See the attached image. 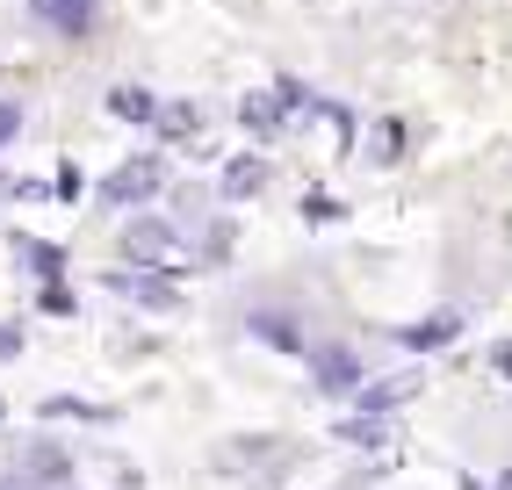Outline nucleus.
<instances>
[{"instance_id":"obj_11","label":"nucleus","mask_w":512,"mask_h":490,"mask_svg":"<svg viewBox=\"0 0 512 490\" xmlns=\"http://www.w3.org/2000/svg\"><path fill=\"white\" fill-rule=\"evenodd\" d=\"M246 332H253L260 346H275L282 361H303V354H311V332H303L282 303H260V310H246Z\"/></svg>"},{"instance_id":"obj_15","label":"nucleus","mask_w":512,"mask_h":490,"mask_svg":"<svg viewBox=\"0 0 512 490\" xmlns=\"http://www.w3.org/2000/svg\"><path fill=\"white\" fill-rule=\"evenodd\" d=\"M8 253H15V267L29 274V282H51V274H65V245H58V238H37V231H8Z\"/></svg>"},{"instance_id":"obj_10","label":"nucleus","mask_w":512,"mask_h":490,"mask_svg":"<svg viewBox=\"0 0 512 490\" xmlns=\"http://www.w3.org/2000/svg\"><path fill=\"white\" fill-rule=\"evenodd\" d=\"M15 469H22L29 483H44V490H65L80 462H73V454H65V447L51 440V426H44V433H29V440L15 447Z\"/></svg>"},{"instance_id":"obj_31","label":"nucleus","mask_w":512,"mask_h":490,"mask_svg":"<svg viewBox=\"0 0 512 490\" xmlns=\"http://www.w3.org/2000/svg\"><path fill=\"white\" fill-rule=\"evenodd\" d=\"M65 490H80V483H65Z\"/></svg>"},{"instance_id":"obj_20","label":"nucleus","mask_w":512,"mask_h":490,"mask_svg":"<svg viewBox=\"0 0 512 490\" xmlns=\"http://www.w3.org/2000/svg\"><path fill=\"white\" fill-rule=\"evenodd\" d=\"M275 94H282L289 116H311V101H318V87L303 80V73H275Z\"/></svg>"},{"instance_id":"obj_27","label":"nucleus","mask_w":512,"mask_h":490,"mask_svg":"<svg viewBox=\"0 0 512 490\" xmlns=\"http://www.w3.org/2000/svg\"><path fill=\"white\" fill-rule=\"evenodd\" d=\"M0 202H15V173L8 166H0Z\"/></svg>"},{"instance_id":"obj_26","label":"nucleus","mask_w":512,"mask_h":490,"mask_svg":"<svg viewBox=\"0 0 512 490\" xmlns=\"http://www.w3.org/2000/svg\"><path fill=\"white\" fill-rule=\"evenodd\" d=\"M0 490H44V483H29L22 469H8V476H0Z\"/></svg>"},{"instance_id":"obj_25","label":"nucleus","mask_w":512,"mask_h":490,"mask_svg":"<svg viewBox=\"0 0 512 490\" xmlns=\"http://www.w3.org/2000/svg\"><path fill=\"white\" fill-rule=\"evenodd\" d=\"M491 375H498V382H512V339H498V346H491Z\"/></svg>"},{"instance_id":"obj_3","label":"nucleus","mask_w":512,"mask_h":490,"mask_svg":"<svg viewBox=\"0 0 512 490\" xmlns=\"http://www.w3.org/2000/svg\"><path fill=\"white\" fill-rule=\"evenodd\" d=\"M101 289L123 296L130 310H152V318H174L181 310V274H159V267H101Z\"/></svg>"},{"instance_id":"obj_9","label":"nucleus","mask_w":512,"mask_h":490,"mask_svg":"<svg viewBox=\"0 0 512 490\" xmlns=\"http://www.w3.org/2000/svg\"><path fill=\"white\" fill-rule=\"evenodd\" d=\"M22 8H29L37 29H51V37H65V44H87L101 29V0H22Z\"/></svg>"},{"instance_id":"obj_23","label":"nucleus","mask_w":512,"mask_h":490,"mask_svg":"<svg viewBox=\"0 0 512 490\" xmlns=\"http://www.w3.org/2000/svg\"><path fill=\"white\" fill-rule=\"evenodd\" d=\"M339 217H347L339 195H303V224H339Z\"/></svg>"},{"instance_id":"obj_14","label":"nucleus","mask_w":512,"mask_h":490,"mask_svg":"<svg viewBox=\"0 0 512 490\" xmlns=\"http://www.w3.org/2000/svg\"><path fill=\"white\" fill-rule=\"evenodd\" d=\"M37 418L44 426H116V404H94V397H73V390H51L44 404H37Z\"/></svg>"},{"instance_id":"obj_24","label":"nucleus","mask_w":512,"mask_h":490,"mask_svg":"<svg viewBox=\"0 0 512 490\" xmlns=\"http://www.w3.org/2000/svg\"><path fill=\"white\" fill-rule=\"evenodd\" d=\"M22 346H29V325L22 318H0V361H22Z\"/></svg>"},{"instance_id":"obj_21","label":"nucleus","mask_w":512,"mask_h":490,"mask_svg":"<svg viewBox=\"0 0 512 490\" xmlns=\"http://www.w3.org/2000/svg\"><path fill=\"white\" fill-rule=\"evenodd\" d=\"M80 195H87L80 159H58V173H51V202H80Z\"/></svg>"},{"instance_id":"obj_16","label":"nucleus","mask_w":512,"mask_h":490,"mask_svg":"<svg viewBox=\"0 0 512 490\" xmlns=\"http://www.w3.org/2000/svg\"><path fill=\"white\" fill-rule=\"evenodd\" d=\"M101 109H109L123 130H152V116H159V94H152V87H138V80H116L109 94H101Z\"/></svg>"},{"instance_id":"obj_13","label":"nucleus","mask_w":512,"mask_h":490,"mask_svg":"<svg viewBox=\"0 0 512 490\" xmlns=\"http://www.w3.org/2000/svg\"><path fill=\"white\" fill-rule=\"evenodd\" d=\"M354 145H361V159L368 166H404V152H412V116H375L368 123V137H354Z\"/></svg>"},{"instance_id":"obj_18","label":"nucleus","mask_w":512,"mask_h":490,"mask_svg":"<svg viewBox=\"0 0 512 490\" xmlns=\"http://www.w3.org/2000/svg\"><path fill=\"white\" fill-rule=\"evenodd\" d=\"M231 245H238V224L231 217H210V224H202V245H195V267H224Z\"/></svg>"},{"instance_id":"obj_2","label":"nucleus","mask_w":512,"mask_h":490,"mask_svg":"<svg viewBox=\"0 0 512 490\" xmlns=\"http://www.w3.org/2000/svg\"><path fill=\"white\" fill-rule=\"evenodd\" d=\"M166 181H174L166 152H130V159H116V166L94 181V195L109 202V209H152V202L166 195Z\"/></svg>"},{"instance_id":"obj_7","label":"nucleus","mask_w":512,"mask_h":490,"mask_svg":"<svg viewBox=\"0 0 512 490\" xmlns=\"http://www.w3.org/2000/svg\"><path fill=\"white\" fill-rule=\"evenodd\" d=\"M419 390H426V368L412 361V368H390V375H361V390H354L347 404H354V411H368V418H390L397 404H412Z\"/></svg>"},{"instance_id":"obj_17","label":"nucleus","mask_w":512,"mask_h":490,"mask_svg":"<svg viewBox=\"0 0 512 490\" xmlns=\"http://www.w3.org/2000/svg\"><path fill=\"white\" fill-rule=\"evenodd\" d=\"M332 440H347V447H383V440H390V418L347 411V418H332Z\"/></svg>"},{"instance_id":"obj_22","label":"nucleus","mask_w":512,"mask_h":490,"mask_svg":"<svg viewBox=\"0 0 512 490\" xmlns=\"http://www.w3.org/2000/svg\"><path fill=\"white\" fill-rule=\"evenodd\" d=\"M22 130H29V109H22L15 94H0V152H8L15 137H22Z\"/></svg>"},{"instance_id":"obj_8","label":"nucleus","mask_w":512,"mask_h":490,"mask_svg":"<svg viewBox=\"0 0 512 490\" xmlns=\"http://www.w3.org/2000/svg\"><path fill=\"white\" fill-rule=\"evenodd\" d=\"M267 181H275L267 152H260V145H246V152H231V159L217 166V202H224V209H238V202H260V195H267Z\"/></svg>"},{"instance_id":"obj_4","label":"nucleus","mask_w":512,"mask_h":490,"mask_svg":"<svg viewBox=\"0 0 512 490\" xmlns=\"http://www.w3.org/2000/svg\"><path fill=\"white\" fill-rule=\"evenodd\" d=\"M303 361H311V390L318 397H354L361 390V375H368V354H361V346H347V339H325V346H311V354H303Z\"/></svg>"},{"instance_id":"obj_12","label":"nucleus","mask_w":512,"mask_h":490,"mask_svg":"<svg viewBox=\"0 0 512 490\" xmlns=\"http://www.w3.org/2000/svg\"><path fill=\"white\" fill-rule=\"evenodd\" d=\"M202 130H210L202 101H159V116H152V137L174 152H202Z\"/></svg>"},{"instance_id":"obj_29","label":"nucleus","mask_w":512,"mask_h":490,"mask_svg":"<svg viewBox=\"0 0 512 490\" xmlns=\"http://www.w3.org/2000/svg\"><path fill=\"white\" fill-rule=\"evenodd\" d=\"M491 490H512V469H498V476H491Z\"/></svg>"},{"instance_id":"obj_6","label":"nucleus","mask_w":512,"mask_h":490,"mask_svg":"<svg viewBox=\"0 0 512 490\" xmlns=\"http://www.w3.org/2000/svg\"><path fill=\"white\" fill-rule=\"evenodd\" d=\"M469 332V318L448 303V310H433V318H419V325H390L383 339L397 346V354H412V361H426V354H448V346Z\"/></svg>"},{"instance_id":"obj_1","label":"nucleus","mask_w":512,"mask_h":490,"mask_svg":"<svg viewBox=\"0 0 512 490\" xmlns=\"http://www.w3.org/2000/svg\"><path fill=\"white\" fill-rule=\"evenodd\" d=\"M116 260H123V267L188 274V267H195V245L181 238V224H174V217H159V209H130L123 231H116Z\"/></svg>"},{"instance_id":"obj_19","label":"nucleus","mask_w":512,"mask_h":490,"mask_svg":"<svg viewBox=\"0 0 512 490\" xmlns=\"http://www.w3.org/2000/svg\"><path fill=\"white\" fill-rule=\"evenodd\" d=\"M37 310H44V318H80V296H73V282H65V274L37 282Z\"/></svg>"},{"instance_id":"obj_28","label":"nucleus","mask_w":512,"mask_h":490,"mask_svg":"<svg viewBox=\"0 0 512 490\" xmlns=\"http://www.w3.org/2000/svg\"><path fill=\"white\" fill-rule=\"evenodd\" d=\"M462 490H491V476H462Z\"/></svg>"},{"instance_id":"obj_30","label":"nucleus","mask_w":512,"mask_h":490,"mask_svg":"<svg viewBox=\"0 0 512 490\" xmlns=\"http://www.w3.org/2000/svg\"><path fill=\"white\" fill-rule=\"evenodd\" d=\"M0 418H8V397H0Z\"/></svg>"},{"instance_id":"obj_5","label":"nucleus","mask_w":512,"mask_h":490,"mask_svg":"<svg viewBox=\"0 0 512 490\" xmlns=\"http://www.w3.org/2000/svg\"><path fill=\"white\" fill-rule=\"evenodd\" d=\"M231 123L246 130V145H260V152H267V145H282V137L296 130V116L282 109V94H275V87H253V94H238Z\"/></svg>"}]
</instances>
